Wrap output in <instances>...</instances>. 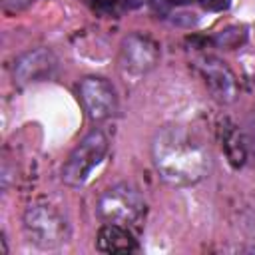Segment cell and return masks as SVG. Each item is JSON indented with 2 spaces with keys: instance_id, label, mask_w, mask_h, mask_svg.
<instances>
[{
  "instance_id": "14",
  "label": "cell",
  "mask_w": 255,
  "mask_h": 255,
  "mask_svg": "<svg viewBox=\"0 0 255 255\" xmlns=\"http://www.w3.org/2000/svg\"><path fill=\"white\" fill-rule=\"evenodd\" d=\"M149 4H151V8H153V12H155V14L163 16V14H167V12H169L171 0H149Z\"/></svg>"
},
{
  "instance_id": "12",
  "label": "cell",
  "mask_w": 255,
  "mask_h": 255,
  "mask_svg": "<svg viewBox=\"0 0 255 255\" xmlns=\"http://www.w3.org/2000/svg\"><path fill=\"white\" fill-rule=\"evenodd\" d=\"M199 4L207 10V12H223L229 8L231 0H199Z\"/></svg>"
},
{
  "instance_id": "13",
  "label": "cell",
  "mask_w": 255,
  "mask_h": 255,
  "mask_svg": "<svg viewBox=\"0 0 255 255\" xmlns=\"http://www.w3.org/2000/svg\"><path fill=\"white\" fill-rule=\"evenodd\" d=\"M90 4H92V8L94 10H100V12H110V10H114L122 0H88Z\"/></svg>"
},
{
  "instance_id": "2",
  "label": "cell",
  "mask_w": 255,
  "mask_h": 255,
  "mask_svg": "<svg viewBox=\"0 0 255 255\" xmlns=\"http://www.w3.org/2000/svg\"><path fill=\"white\" fill-rule=\"evenodd\" d=\"M108 145H110L108 137L100 129L90 131L66 159L62 167V181L72 187L84 185L90 179L92 171L104 161L108 153Z\"/></svg>"
},
{
  "instance_id": "7",
  "label": "cell",
  "mask_w": 255,
  "mask_h": 255,
  "mask_svg": "<svg viewBox=\"0 0 255 255\" xmlns=\"http://www.w3.org/2000/svg\"><path fill=\"white\" fill-rule=\"evenodd\" d=\"M56 70V58L46 48H36L22 54L14 64V82L18 86H30L48 80Z\"/></svg>"
},
{
  "instance_id": "15",
  "label": "cell",
  "mask_w": 255,
  "mask_h": 255,
  "mask_svg": "<svg viewBox=\"0 0 255 255\" xmlns=\"http://www.w3.org/2000/svg\"><path fill=\"white\" fill-rule=\"evenodd\" d=\"M145 0H124V4H126V8H137V6H141Z\"/></svg>"
},
{
  "instance_id": "11",
  "label": "cell",
  "mask_w": 255,
  "mask_h": 255,
  "mask_svg": "<svg viewBox=\"0 0 255 255\" xmlns=\"http://www.w3.org/2000/svg\"><path fill=\"white\" fill-rule=\"evenodd\" d=\"M213 40L221 48H237L239 44L245 42V30L243 28H227V30H221Z\"/></svg>"
},
{
  "instance_id": "5",
  "label": "cell",
  "mask_w": 255,
  "mask_h": 255,
  "mask_svg": "<svg viewBox=\"0 0 255 255\" xmlns=\"http://www.w3.org/2000/svg\"><path fill=\"white\" fill-rule=\"evenodd\" d=\"M80 102L92 122H104L116 114L118 98L114 86L106 78L88 76L78 86Z\"/></svg>"
},
{
  "instance_id": "3",
  "label": "cell",
  "mask_w": 255,
  "mask_h": 255,
  "mask_svg": "<svg viewBox=\"0 0 255 255\" xmlns=\"http://www.w3.org/2000/svg\"><path fill=\"white\" fill-rule=\"evenodd\" d=\"M24 229L28 239L42 249L60 247L68 239V221L48 203H32L26 209Z\"/></svg>"
},
{
  "instance_id": "8",
  "label": "cell",
  "mask_w": 255,
  "mask_h": 255,
  "mask_svg": "<svg viewBox=\"0 0 255 255\" xmlns=\"http://www.w3.org/2000/svg\"><path fill=\"white\" fill-rule=\"evenodd\" d=\"M201 74L205 78L207 88L211 90V94L219 100V102H233L237 96V84H235V76L231 74V70L227 66H223L219 60L207 58L201 62Z\"/></svg>"
},
{
  "instance_id": "10",
  "label": "cell",
  "mask_w": 255,
  "mask_h": 255,
  "mask_svg": "<svg viewBox=\"0 0 255 255\" xmlns=\"http://www.w3.org/2000/svg\"><path fill=\"white\" fill-rule=\"evenodd\" d=\"M233 128H235V126H229L227 135L223 137V141H225V149H227V155H229L231 163H233V165H241L243 159H245V147H243V143H241L239 133H237Z\"/></svg>"
},
{
  "instance_id": "6",
  "label": "cell",
  "mask_w": 255,
  "mask_h": 255,
  "mask_svg": "<svg viewBox=\"0 0 255 255\" xmlns=\"http://www.w3.org/2000/svg\"><path fill=\"white\" fill-rule=\"evenodd\" d=\"M159 58L157 44L141 34H129L122 42L120 50V68L126 78H139L147 74Z\"/></svg>"
},
{
  "instance_id": "1",
  "label": "cell",
  "mask_w": 255,
  "mask_h": 255,
  "mask_svg": "<svg viewBox=\"0 0 255 255\" xmlns=\"http://www.w3.org/2000/svg\"><path fill=\"white\" fill-rule=\"evenodd\" d=\"M151 157L161 179L175 187L193 185L211 169L207 147L183 126L161 128L153 137Z\"/></svg>"
},
{
  "instance_id": "4",
  "label": "cell",
  "mask_w": 255,
  "mask_h": 255,
  "mask_svg": "<svg viewBox=\"0 0 255 255\" xmlns=\"http://www.w3.org/2000/svg\"><path fill=\"white\" fill-rule=\"evenodd\" d=\"M145 213V201L141 193L128 185L118 183L110 189H106L98 201V215L106 223H118V225H133L137 223Z\"/></svg>"
},
{
  "instance_id": "16",
  "label": "cell",
  "mask_w": 255,
  "mask_h": 255,
  "mask_svg": "<svg viewBox=\"0 0 255 255\" xmlns=\"http://www.w3.org/2000/svg\"><path fill=\"white\" fill-rule=\"evenodd\" d=\"M191 0H171V4H189Z\"/></svg>"
},
{
  "instance_id": "9",
  "label": "cell",
  "mask_w": 255,
  "mask_h": 255,
  "mask_svg": "<svg viewBox=\"0 0 255 255\" xmlns=\"http://www.w3.org/2000/svg\"><path fill=\"white\" fill-rule=\"evenodd\" d=\"M96 247L102 253H129L137 247L133 235L118 223H106L96 237Z\"/></svg>"
}]
</instances>
